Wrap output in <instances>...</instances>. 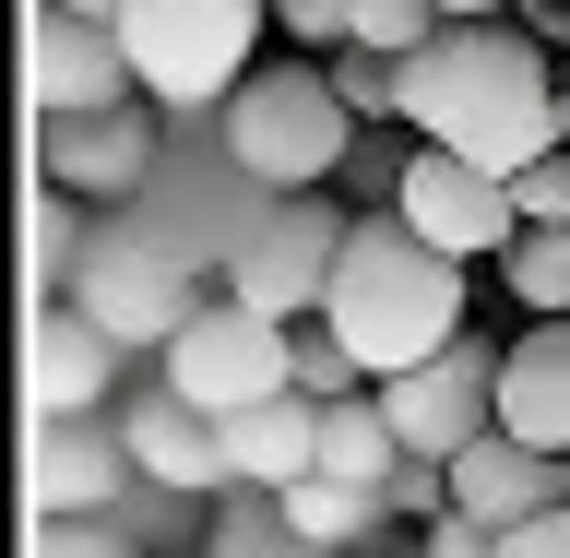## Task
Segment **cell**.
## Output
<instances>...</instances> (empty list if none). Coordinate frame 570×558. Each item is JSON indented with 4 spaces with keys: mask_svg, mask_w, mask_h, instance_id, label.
Returning <instances> with one entry per match:
<instances>
[{
    "mask_svg": "<svg viewBox=\"0 0 570 558\" xmlns=\"http://www.w3.org/2000/svg\"><path fill=\"white\" fill-rule=\"evenodd\" d=\"M404 131L452 143V155L511 178V167H534V155L570 143V84L547 71V48H534L511 12H452V25L404 60Z\"/></svg>",
    "mask_w": 570,
    "mask_h": 558,
    "instance_id": "1",
    "label": "cell"
},
{
    "mask_svg": "<svg viewBox=\"0 0 570 558\" xmlns=\"http://www.w3.org/2000/svg\"><path fill=\"white\" fill-rule=\"evenodd\" d=\"M463 274L475 262H452V249H428L404 214H356L345 238V274H333V297H321V321L345 333V356L368 369V381H392V369H416V356H440L463 333Z\"/></svg>",
    "mask_w": 570,
    "mask_h": 558,
    "instance_id": "2",
    "label": "cell"
},
{
    "mask_svg": "<svg viewBox=\"0 0 570 558\" xmlns=\"http://www.w3.org/2000/svg\"><path fill=\"white\" fill-rule=\"evenodd\" d=\"M356 119L345 107V84H333V60H262L238 84V96L214 107V155L249 178V190H321V178H345V155H356Z\"/></svg>",
    "mask_w": 570,
    "mask_h": 558,
    "instance_id": "3",
    "label": "cell"
},
{
    "mask_svg": "<svg viewBox=\"0 0 570 558\" xmlns=\"http://www.w3.org/2000/svg\"><path fill=\"white\" fill-rule=\"evenodd\" d=\"M262 12L274 0H119L107 25L131 48V84L167 107V131H190L262 71Z\"/></svg>",
    "mask_w": 570,
    "mask_h": 558,
    "instance_id": "4",
    "label": "cell"
},
{
    "mask_svg": "<svg viewBox=\"0 0 570 558\" xmlns=\"http://www.w3.org/2000/svg\"><path fill=\"white\" fill-rule=\"evenodd\" d=\"M71 310L107 321L119 345H178V321L203 310V285H190V249L155 226V214H119V226H96V249H83V274H71Z\"/></svg>",
    "mask_w": 570,
    "mask_h": 558,
    "instance_id": "5",
    "label": "cell"
},
{
    "mask_svg": "<svg viewBox=\"0 0 570 558\" xmlns=\"http://www.w3.org/2000/svg\"><path fill=\"white\" fill-rule=\"evenodd\" d=\"M167 392H178V404H203V417H238V404L297 392V321L249 310L238 285L203 297V310L178 321V345H167Z\"/></svg>",
    "mask_w": 570,
    "mask_h": 558,
    "instance_id": "6",
    "label": "cell"
},
{
    "mask_svg": "<svg viewBox=\"0 0 570 558\" xmlns=\"http://www.w3.org/2000/svg\"><path fill=\"white\" fill-rule=\"evenodd\" d=\"M345 238H356V203L274 190V203L238 226V249H226V285H238L249 310H274V321H321V297L345 274Z\"/></svg>",
    "mask_w": 570,
    "mask_h": 558,
    "instance_id": "7",
    "label": "cell"
},
{
    "mask_svg": "<svg viewBox=\"0 0 570 558\" xmlns=\"http://www.w3.org/2000/svg\"><path fill=\"white\" fill-rule=\"evenodd\" d=\"M368 392H381L392 440H404L416 463H452L463 440L499 428V345L488 333H452L440 356H416V369H392V381H368Z\"/></svg>",
    "mask_w": 570,
    "mask_h": 558,
    "instance_id": "8",
    "label": "cell"
},
{
    "mask_svg": "<svg viewBox=\"0 0 570 558\" xmlns=\"http://www.w3.org/2000/svg\"><path fill=\"white\" fill-rule=\"evenodd\" d=\"M381 214H404V226H416L428 249H452V262H499V249L523 238V203H511V178L475 167V155H452V143H416Z\"/></svg>",
    "mask_w": 570,
    "mask_h": 558,
    "instance_id": "9",
    "label": "cell"
},
{
    "mask_svg": "<svg viewBox=\"0 0 570 558\" xmlns=\"http://www.w3.org/2000/svg\"><path fill=\"white\" fill-rule=\"evenodd\" d=\"M36 155H48V190L71 203H142L155 190V96L131 107H83V119H36Z\"/></svg>",
    "mask_w": 570,
    "mask_h": 558,
    "instance_id": "10",
    "label": "cell"
},
{
    "mask_svg": "<svg viewBox=\"0 0 570 558\" xmlns=\"http://www.w3.org/2000/svg\"><path fill=\"white\" fill-rule=\"evenodd\" d=\"M142 476H131V440L119 417H36L24 440V511L36 523H83V511H119Z\"/></svg>",
    "mask_w": 570,
    "mask_h": 558,
    "instance_id": "11",
    "label": "cell"
},
{
    "mask_svg": "<svg viewBox=\"0 0 570 558\" xmlns=\"http://www.w3.org/2000/svg\"><path fill=\"white\" fill-rule=\"evenodd\" d=\"M24 71H36V119H83V107H131V48L107 12H36L24 36Z\"/></svg>",
    "mask_w": 570,
    "mask_h": 558,
    "instance_id": "12",
    "label": "cell"
},
{
    "mask_svg": "<svg viewBox=\"0 0 570 558\" xmlns=\"http://www.w3.org/2000/svg\"><path fill=\"white\" fill-rule=\"evenodd\" d=\"M119 333L107 321H83L71 297H36L24 321V404L36 417H107V392H119Z\"/></svg>",
    "mask_w": 570,
    "mask_h": 558,
    "instance_id": "13",
    "label": "cell"
},
{
    "mask_svg": "<svg viewBox=\"0 0 570 558\" xmlns=\"http://www.w3.org/2000/svg\"><path fill=\"white\" fill-rule=\"evenodd\" d=\"M119 440H131L142 488H178V499H226V488H238V476H226V428H214L203 404H178L167 381L119 404Z\"/></svg>",
    "mask_w": 570,
    "mask_h": 558,
    "instance_id": "14",
    "label": "cell"
},
{
    "mask_svg": "<svg viewBox=\"0 0 570 558\" xmlns=\"http://www.w3.org/2000/svg\"><path fill=\"white\" fill-rule=\"evenodd\" d=\"M570 499V452H534V440H511V428H488V440H463L452 452V511L463 523H534V511H559Z\"/></svg>",
    "mask_w": 570,
    "mask_h": 558,
    "instance_id": "15",
    "label": "cell"
},
{
    "mask_svg": "<svg viewBox=\"0 0 570 558\" xmlns=\"http://www.w3.org/2000/svg\"><path fill=\"white\" fill-rule=\"evenodd\" d=\"M499 428L534 440V452H570V310L523 321L499 345Z\"/></svg>",
    "mask_w": 570,
    "mask_h": 558,
    "instance_id": "16",
    "label": "cell"
},
{
    "mask_svg": "<svg viewBox=\"0 0 570 558\" xmlns=\"http://www.w3.org/2000/svg\"><path fill=\"white\" fill-rule=\"evenodd\" d=\"M226 428V476L238 488H297V476H321V404L309 392H274V404H238Z\"/></svg>",
    "mask_w": 570,
    "mask_h": 558,
    "instance_id": "17",
    "label": "cell"
},
{
    "mask_svg": "<svg viewBox=\"0 0 570 558\" xmlns=\"http://www.w3.org/2000/svg\"><path fill=\"white\" fill-rule=\"evenodd\" d=\"M274 511L333 558H368L392 535V488H356V476H297V488H274Z\"/></svg>",
    "mask_w": 570,
    "mask_h": 558,
    "instance_id": "18",
    "label": "cell"
},
{
    "mask_svg": "<svg viewBox=\"0 0 570 558\" xmlns=\"http://www.w3.org/2000/svg\"><path fill=\"white\" fill-rule=\"evenodd\" d=\"M321 476H356V488H392V476H404V440H392L381 392H345V404H321Z\"/></svg>",
    "mask_w": 570,
    "mask_h": 558,
    "instance_id": "19",
    "label": "cell"
},
{
    "mask_svg": "<svg viewBox=\"0 0 570 558\" xmlns=\"http://www.w3.org/2000/svg\"><path fill=\"white\" fill-rule=\"evenodd\" d=\"M190 558H333V547H309V535L285 523V511H274V488H262V499H238V488H226Z\"/></svg>",
    "mask_w": 570,
    "mask_h": 558,
    "instance_id": "20",
    "label": "cell"
},
{
    "mask_svg": "<svg viewBox=\"0 0 570 558\" xmlns=\"http://www.w3.org/2000/svg\"><path fill=\"white\" fill-rule=\"evenodd\" d=\"M499 297H511L523 321L570 310V226H523V238L499 249Z\"/></svg>",
    "mask_w": 570,
    "mask_h": 558,
    "instance_id": "21",
    "label": "cell"
},
{
    "mask_svg": "<svg viewBox=\"0 0 570 558\" xmlns=\"http://www.w3.org/2000/svg\"><path fill=\"white\" fill-rule=\"evenodd\" d=\"M83 249H96V226H83V203H71V190H48V203L24 214V274H36V297H60V285L83 274Z\"/></svg>",
    "mask_w": 570,
    "mask_h": 558,
    "instance_id": "22",
    "label": "cell"
},
{
    "mask_svg": "<svg viewBox=\"0 0 570 558\" xmlns=\"http://www.w3.org/2000/svg\"><path fill=\"white\" fill-rule=\"evenodd\" d=\"M24 558H142V535L119 523V511H83V523H36Z\"/></svg>",
    "mask_w": 570,
    "mask_h": 558,
    "instance_id": "23",
    "label": "cell"
},
{
    "mask_svg": "<svg viewBox=\"0 0 570 558\" xmlns=\"http://www.w3.org/2000/svg\"><path fill=\"white\" fill-rule=\"evenodd\" d=\"M356 381H368V369L345 356V333H333V321H297V392H309V404H345Z\"/></svg>",
    "mask_w": 570,
    "mask_h": 558,
    "instance_id": "24",
    "label": "cell"
},
{
    "mask_svg": "<svg viewBox=\"0 0 570 558\" xmlns=\"http://www.w3.org/2000/svg\"><path fill=\"white\" fill-rule=\"evenodd\" d=\"M511 203H523V226H570V143L534 155V167H511Z\"/></svg>",
    "mask_w": 570,
    "mask_h": 558,
    "instance_id": "25",
    "label": "cell"
},
{
    "mask_svg": "<svg viewBox=\"0 0 570 558\" xmlns=\"http://www.w3.org/2000/svg\"><path fill=\"white\" fill-rule=\"evenodd\" d=\"M274 25L297 48H356V0H274Z\"/></svg>",
    "mask_w": 570,
    "mask_h": 558,
    "instance_id": "26",
    "label": "cell"
},
{
    "mask_svg": "<svg viewBox=\"0 0 570 558\" xmlns=\"http://www.w3.org/2000/svg\"><path fill=\"white\" fill-rule=\"evenodd\" d=\"M416 558H499V535L463 523V511H440V523H416Z\"/></svg>",
    "mask_w": 570,
    "mask_h": 558,
    "instance_id": "27",
    "label": "cell"
},
{
    "mask_svg": "<svg viewBox=\"0 0 570 558\" xmlns=\"http://www.w3.org/2000/svg\"><path fill=\"white\" fill-rule=\"evenodd\" d=\"M499 558H570V499H559V511H534V523H511Z\"/></svg>",
    "mask_w": 570,
    "mask_h": 558,
    "instance_id": "28",
    "label": "cell"
},
{
    "mask_svg": "<svg viewBox=\"0 0 570 558\" xmlns=\"http://www.w3.org/2000/svg\"><path fill=\"white\" fill-rule=\"evenodd\" d=\"M440 12H523V0H440Z\"/></svg>",
    "mask_w": 570,
    "mask_h": 558,
    "instance_id": "29",
    "label": "cell"
},
{
    "mask_svg": "<svg viewBox=\"0 0 570 558\" xmlns=\"http://www.w3.org/2000/svg\"><path fill=\"white\" fill-rule=\"evenodd\" d=\"M48 12H119V0H48Z\"/></svg>",
    "mask_w": 570,
    "mask_h": 558,
    "instance_id": "30",
    "label": "cell"
},
{
    "mask_svg": "<svg viewBox=\"0 0 570 558\" xmlns=\"http://www.w3.org/2000/svg\"><path fill=\"white\" fill-rule=\"evenodd\" d=\"M559 84H570V48H559Z\"/></svg>",
    "mask_w": 570,
    "mask_h": 558,
    "instance_id": "31",
    "label": "cell"
}]
</instances>
